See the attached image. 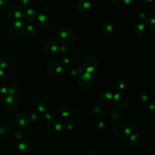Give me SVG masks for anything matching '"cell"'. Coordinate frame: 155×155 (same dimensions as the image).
<instances>
[{
	"label": "cell",
	"instance_id": "obj_31",
	"mask_svg": "<svg viewBox=\"0 0 155 155\" xmlns=\"http://www.w3.org/2000/svg\"><path fill=\"white\" fill-rule=\"evenodd\" d=\"M125 83L124 82L120 79H117L115 82H114V88L118 91H121L122 90H123L125 88Z\"/></svg>",
	"mask_w": 155,
	"mask_h": 155
},
{
	"label": "cell",
	"instance_id": "obj_13",
	"mask_svg": "<svg viewBox=\"0 0 155 155\" xmlns=\"http://www.w3.org/2000/svg\"><path fill=\"white\" fill-rule=\"evenodd\" d=\"M51 104L50 101L45 97L41 98L37 102V108L40 112L45 113L50 110Z\"/></svg>",
	"mask_w": 155,
	"mask_h": 155
},
{
	"label": "cell",
	"instance_id": "obj_50",
	"mask_svg": "<svg viewBox=\"0 0 155 155\" xmlns=\"http://www.w3.org/2000/svg\"><path fill=\"white\" fill-rule=\"evenodd\" d=\"M146 1H147V2H151V1H153V0H145Z\"/></svg>",
	"mask_w": 155,
	"mask_h": 155
},
{
	"label": "cell",
	"instance_id": "obj_4",
	"mask_svg": "<svg viewBox=\"0 0 155 155\" xmlns=\"http://www.w3.org/2000/svg\"><path fill=\"white\" fill-rule=\"evenodd\" d=\"M62 132V125L58 121H53L48 124L46 128V133L48 137L55 139L58 137Z\"/></svg>",
	"mask_w": 155,
	"mask_h": 155
},
{
	"label": "cell",
	"instance_id": "obj_48",
	"mask_svg": "<svg viewBox=\"0 0 155 155\" xmlns=\"http://www.w3.org/2000/svg\"><path fill=\"white\" fill-rule=\"evenodd\" d=\"M7 2V0H0V7L5 5Z\"/></svg>",
	"mask_w": 155,
	"mask_h": 155
},
{
	"label": "cell",
	"instance_id": "obj_3",
	"mask_svg": "<svg viewBox=\"0 0 155 155\" xmlns=\"http://www.w3.org/2000/svg\"><path fill=\"white\" fill-rule=\"evenodd\" d=\"M24 27V22L21 19L13 21L9 26L10 33L15 38H19L23 34Z\"/></svg>",
	"mask_w": 155,
	"mask_h": 155
},
{
	"label": "cell",
	"instance_id": "obj_22",
	"mask_svg": "<svg viewBox=\"0 0 155 155\" xmlns=\"http://www.w3.org/2000/svg\"><path fill=\"white\" fill-rule=\"evenodd\" d=\"M149 31L154 32L155 31V19L154 18H149L145 20L143 24Z\"/></svg>",
	"mask_w": 155,
	"mask_h": 155
},
{
	"label": "cell",
	"instance_id": "obj_51",
	"mask_svg": "<svg viewBox=\"0 0 155 155\" xmlns=\"http://www.w3.org/2000/svg\"><path fill=\"white\" fill-rule=\"evenodd\" d=\"M1 97H0V104H1Z\"/></svg>",
	"mask_w": 155,
	"mask_h": 155
},
{
	"label": "cell",
	"instance_id": "obj_1",
	"mask_svg": "<svg viewBox=\"0 0 155 155\" xmlns=\"http://www.w3.org/2000/svg\"><path fill=\"white\" fill-rule=\"evenodd\" d=\"M58 42L62 45L68 46L74 42V36L73 32L68 28L60 29L56 35Z\"/></svg>",
	"mask_w": 155,
	"mask_h": 155
},
{
	"label": "cell",
	"instance_id": "obj_7",
	"mask_svg": "<svg viewBox=\"0 0 155 155\" xmlns=\"http://www.w3.org/2000/svg\"><path fill=\"white\" fill-rule=\"evenodd\" d=\"M7 16L12 20H19L21 19L23 15L22 8L17 5H10L6 10Z\"/></svg>",
	"mask_w": 155,
	"mask_h": 155
},
{
	"label": "cell",
	"instance_id": "obj_42",
	"mask_svg": "<svg viewBox=\"0 0 155 155\" xmlns=\"http://www.w3.org/2000/svg\"><path fill=\"white\" fill-rule=\"evenodd\" d=\"M154 104H155V102L154 101H152L150 104L148 106V109H149V111L150 112V113L154 116L155 115V110H154Z\"/></svg>",
	"mask_w": 155,
	"mask_h": 155
},
{
	"label": "cell",
	"instance_id": "obj_24",
	"mask_svg": "<svg viewBox=\"0 0 155 155\" xmlns=\"http://www.w3.org/2000/svg\"><path fill=\"white\" fill-rule=\"evenodd\" d=\"M145 32V27L143 24L139 23L134 26V33L136 36L137 37L142 36L144 35Z\"/></svg>",
	"mask_w": 155,
	"mask_h": 155
},
{
	"label": "cell",
	"instance_id": "obj_33",
	"mask_svg": "<svg viewBox=\"0 0 155 155\" xmlns=\"http://www.w3.org/2000/svg\"><path fill=\"white\" fill-rule=\"evenodd\" d=\"M7 93L9 95H15L18 91V86L16 84H11L8 87Z\"/></svg>",
	"mask_w": 155,
	"mask_h": 155
},
{
	"label": "cell",
	"instance_id": "obj_12",
	"mask_svg": "<svg viewBox=\"0 0 155 155\" xmlns=\"http://www.w3.org/2000/svg\"><path fill=\"white\" fill-rule=\"evenodd\" d=\"M59 45L54 41H47L43 45V50L47 53L52 54L57 53L59 51Z\"/></svg>",
	"mask_w": 155,
	"mask_h": 155
},
{
	"label": "cell",
	"instance_id": "obj_37",
	"mask_svg": "<svg viewBox=\"0 0 155 155\" xmlns=\"http://www.w3.org/2000/svg\"><path fill=\"white\" fill-rule=\"evenodd\" d=\"M14 136L17 139H21L24 136V133L20 128L16 129L14 132Z\"/></svg>",
	"mask_w": 155,
	"mask_h": 155
},
{
	"label": "cell",
	"instance_id": "obj_10",
	"mask_svg": "<svg viewBox=\"0 0 155 155\" xmlns=\"http://www.w3.org/2000/svg\"><path fill=\"white\" fill-rule=\"evenodd\" d=\"M114 133L119 138L125 139L130 134L131 131L127 125L120 124L115 127Z\"/></svg>",
	"mask_w": 155,
	"mask_h": 155
},
{
	"label": "cell",
	"instance_id": "obj_29",
	"mask_svg": "<svg viewBox=\"0 0 155 155\" xmlns=\"http://www.w3.org/2000/svg\"><path fill=\"white\" fill-rule=\"evenodd\" d=\"M83 72H84V70L82 67L78 66V67L73 68L70 71V74L72 76L76 77V76H79Z\"/></svg>",
	"mask_w": 155,
	"mask_h": 155
},
{
	"label": "cell",
	"instance_id": "obj_36",
	"mask_svg": "<svg viewBox=\"0 0 155 155\" xmlns=\"http://www.w3.org/2000/svg\"><path fill=\"white\" fill-rule=\"evenodd\" d=\"M135 17L138 21H144L146 18V15L145 13L142 11H137L135 14Z\"/></svg>",
	"mask_w": 155,
	"mask_h": 155
},
{
	"label": "cell",
	"instance_id": "obj_34",
	"mask_svg": "<svg viewBox=\"0 0 155 155\" xmlns=\"http://www.w3.org/2000/svg\"><path fill=\"white\" fill-rule=\"evenodd\" d=\"M94 127L96 129H98V130L102 129L104 127V122L102 119H101L99 118H97L94 121Z\"/></svg>",
	"mask_w": 155,
	"mask_h": 155
},
{
	"label": "cell",
	"instance_id": "obj_26",
	"mask_svg": "<svg viewBox=\"0 0 155 155\" xmlns=\"http://www.w3.org/2000/svg\"><path fill=\"white\" fill-rule=\"evenodd\" d=\"M111 118L113 121L116 122H119L122 120L123 114L119 110H113L111 113Z\"/></svg>",
	"mask_w": 155,
	"mask_h": 155
},
{
	"label": "cell",
	"instance_id": "obj_21",
	"mask_svg": "<svg viewBox=\"0 0 155 155\" xmlns=\"http://www.w3.org/2000/svg\"><path fill=\"white\" fill-rule=\"evenodd\" d=\"M113 25L108 22H105L102 24L101 27V31L102 33L105 36H110L113 33Z\"/></svg>",
	"mask_w": 155,
	"mask_h": 155
},
{
	"label": "cell",
	"instance_id": "obj_6",
	"mask_svg": "<svg viewBox=\"0 0 155 155\" xmlns=\"http://www.w3.org/2000/svg\"><path fill=\"white\" fill-rule=\"evenodd\" d=\"M46 70L50 74L56 76L62 71V66L58 61L51 59L46 64Z\"/></svg>",
	"mask_w": 155,
	"mask_h": 155
},
{
	"label": "cell",
	"instance_id": "obj_49",
	"mask_svg": "<svg viewBox=\"0 0 155 155\" xmlns=\"http://www.w3.org/2000/svg\"><path fill=\"white\" fill-rule=\"evenodd\" d=\"M108 2H111V3H113V4H115V3H117L118 2L120 1V0H107Z\"/></svg>",
	"mask_w": 155,
	"mask_h": 155
},
{
	"label": "cell",
	"instance_id": "obj_14",
	"mask_svg": "<svg viewBox=\"0 0 155 155\" xmlns=\"http://www.w3.org/2000/svg\"><path fill=\"white\" fill-rule=\"evenodd\" d=\"M130 143L131 145L134 148H139L142 146L143 143V139L142 136L137 133H134L130 136Z\"/></svg>",
	"mask_w": 155,
	"mask_h": 155
},
{
	"label": "cell",
	"instance_id": "obj_2",
	"mask_svg": "<svg viewBox=\"0 0 155 155\" xmlns=\"http://www.w3.org/2000/svg\"><path fill=\"white\" fill-rule=\"evenodd\" d=\"M78 84L84 90H89L94 85V79L90 73L83 72L78 76Z\"/></svg>",
	"mask_w": 155,
	"mask_h": 155
},
{
	"label": "cell",
	"instance_id": "obj_38",
	"mask_svg": "<svg viewBox=\"0 0 155 155\" xmlns=\"http://www.w3.org/2000/svg\"><path fill=\"white\" fill-rule=\"evenodd\" d=\"M39 117H40V114H39V113L36 111H33L31 113V115H30V119L34 121H36V120H38L39 119Z\"/></svg>",
	"mask_w": 155,
	"mask_h": 155
},
{
	"label": "cell",
	"instance_id": "obj_39",
	"mask_svg": "<svg viewBox=\"0 0 155 155\" xmlns=\"http://www.w3.org/2000/svg\"><path fill=\"white\" fill-rule=\"evenodd\" d=\"M70 58L68 57V56H62V58H61V65L62 66L64 65V66H67V65H68L70 64Z\"/></svg>",
	"mask_w": 155,
	"mask_h": 155
},
{
	"label": "cell",
	"instance_id": "obj_15",
	"mask_svg": "<svg viewBox=\"0 0 155 155\" xmlns=\"http://www.w3.org/2000/svg\"><path fill=\"white\" fill-rule=\"evenodd\" d=\"M18 148L24 153H29L33 149V144L28 139H22L18 142Z\"/></svg>",
	"mask_w": 155,
	"mask_h": 155
},
{
	"label": "cell",
	"instance_id": "obj_20",
	"mask_svg": "<svg viewBox=\"0 0 155 155\" xmlns=\"http://www.w3.org/2000/svg\"><path fill=\"white\" fill-rule=\"evenodd\" d=\"M59 112L61 116L64 117L69 116L71 113V106L68 104H64L61 105L59 108Z\"/></svg>",
	"mask_w": 155,
	"mask_h": 155
},
{
	"label": "cell",
	"instance_id": "obj_27",
	"mask_svg": "<svg viewBox=\"0 0 155 155\" xmlns=\"http://www.w3.org/2000/svg\"><path fill=\"white\" fill-rule=\"evenodd\" d=\"M24 16L26 19L32 21L35 19L36 15L34 10H33L32 8H27L25 10L24 13Z\"/></svg>",
	"mask_w": 155,
	"mask_h": 155
},
{
	"label": "cell",
	"instance_id": "obj_25",
	"mask_svg": "<svg viewBox=\"0 0 155 155\" xmlns=\"http://www.w3.org/2000/svg\"><path fill=\"white\" fill-rule=\"evenodd\" d=\"M131 132L136 133L139 130V122L136 119H130L127 125Z\"/></svg>",
	"mask_w": 155,
	"mask_h": 155
},
{
	"label": "cell",
	"instance_id": "obj_32",
	"mask_svg": "<svg viewBox=\"0 0 155 155\" xmlns=\"http://www.w3.org/2000/svg\"><path fill=\"white\" fill-rule=\"evenodd\" d=\"M150 99V96L147 93H142L139 96V101L142 104H146L149 102Z\"/></svg>",
	"mask_w": 155,
	"mask_h": 155
},
{
	"label": "cell",
	"instance_id": "obj_40",
	"mask_svg": "<svg viewBox=\"0 0 155 155\" xmlns=\"http://www.w3.org/2000/svg\"><path fill=\"white\" fill-rule=\"evenodd\" d=\"M7 61L4 58H0V68H5L7 67Z\"/></svg>",
	"mask_w": 155,
	"mask_h": 155
},
{
	"label": "cell",
	"instance_id": "obj_41",
	"mask_svg": "<svg viewBox=\"0 0 155 155\" xmlns=\"http://www.w3.org/2000/svg\"><path fill=\"white\" fill-rule=\"evenodd\" d=\"M18 3L21 7L26 8L29 4V0H18Z\"/></svg>",
	"mask_w": 155,
	"mask_h": 155
},
{
	"label": "cell",
	"instance_id": "obj_23",
	"mask_svg": "<svg viewBox=\"0 0 155 155\" xmlns=\"http://www.w3.org/2000/svg\"><path fill=\"white\" fill-rule=\"evenodd\" d=\"M10 133V128L8 125L5 123L0 124V137H7Z\"/></svg>",
	"mask_w": 155,
	"mask_h": 155
},
{
	"label": "cell",
	"instance_id": "obj_18",
	"mask_svg": "<svg viewBox=\"0 0 155 155\" xmlns=\"http://www.w3.org/2000/svg\"><path fill=\"white\" fill-rule=\"evenodd\" d=\"M113 99V94L110 91H104L102 93L99 97V101L101 103L104 104V105H107L110 104Z\"/></svg>",
	"mask_w": 155,
	"mask_h": 155
},
{
	"label": "cell",
	"instance_id": "obj_11",
	"mask_svg": "<svg viewBox=\"0 0 155 155\" xmlns=\"http://www.w3.org/2000/svg\"><path fill=\"white\" fill-rule=\"evenodd\" d=\"M4 106L8 110H15L19 104V101L18 98L13 95H9L5 97L4 101Z\"/></svg>",
	"mask_w": 155,
	"mask_h": 155
},
{
	"label": "cell",
	"instance_id": "obj_16",
	"mask_svg": "<svg viewBox=\"0 0 155 155\" xmlns=\"http://www.w3.org/2000/svg\"><path fill=\"white\" fill-rule=\"evenodd\" d=\"M106 112V107L105 105L99 103L97 104L93 110V114L96 118L102 117Z\"/></svg>",
	"mask_w": 155,
	"mask_h": 155
},
{
	"label": "cell",
	"instance_id": "obj_8",
	"mask_svg": "<svg viewBox=\"0 0 155 155\" xmlns=\"http://www.w3.org/2000/svg\"><path fill=\"white\" fill-rule=\"evenodd\" d=\"M113 101L116 105L119 108H125L129 104L128 96L122 91H119L114 95Z\"/></svg>",
	"mask_w": 155,
	"mask_h": 155
},
{
	"label": "cell",
	"instance_id": "obj_30",
	"mask_svg": "<svg viewBox=\"0 0 155 155\" xmlns=\"http://www.w3.org/2000/svg\"><path fill=\"white\" fill-rule=\"evenodd\" d=\"M27 34L30 36H35L36 35L38 30L36 28L32 25H28L25 28Z\"/></svg>",
	"mask_w": 155,
	"mask_h": 155
},
{
	"label": "cell",
	"instance_id": "obj_46",
	"mask_svg": "<svg viewBox=\"0 0 155 155\" xmlns=\"http://www.w3.org/2000/svg\"><path fill=\"white\" fill-rule=\"evenodd\" d=\"M122 1L125 5H131L133 2V0H122Z\"/></svg>",
	"mask_w": 155,
	"mask_h": 155
},
{
	"label": "cell",
	"instance_id": "obj_28",
	"mask_svg": "<svg viewBox=\"0 0 155 155\" xmlns=\"http://www.w3.org/2000/svg\"><path fill=\"white\" fill-rule=\"evenodd\" d=\"M63 127L67 130H72L75 127V122L71 119H67L63 122Z\"/></svg>",
	"mask_w": 155,
	"mask_h": 155
},
{
	"label": "cell",
	"instance_id": "obj_9",
	"mask_svg": "<svg viewBox=\"0 0 155 155\" xmlns=\"http://www.w3.org/2000/svg\"><path fill=\"white\" fill-rule=\"evenodd\" d=\"M14 121L15 124L19 128H27L28 127L31 122V119L29 116L25 113H18L15 118Z\"/></svg>",
	"mask_w": 155,
	"mask_h": 155
},
{
	"label": "cell",
	"instance_id": "obj_17",
	"mask_svg": "<svg viewBox=\"0 0 155 155\" xmlns=\"http://www.w3.org/2000/svg\"><path fill=\"white\" fill-rule=\"evenodd\" d=\"M36 22L38 27L44 28L48 24V18L44 14H40L36 17Z\"/></svg>",
	"mask_w": 155,
	"mask_h": 155
},
{
	"label": "cell",
	"instance_id": "obj_43",
	"mask_svg": "<svg viewBox=\"0 0 155 155\" xmlns=\"http://www.w3.org/2000/svg\"><path fill=\"white\" fill-rule=\"evenodd\" d=\"M7 94L8 93H7V88L4 87H0V97H5L7 95Z\"/></svg>",
	"mask_w": 155,
	"mask_h": 155
},
{
	"label": "cell",
	"instance_id": "obj_19",
	"mask_svg": "<svg viewBox=\"0 0 155 155\" xmlns=\"http://www.w3.org/2000/svg\"><path fill=\"white\" fill-rule=\"evenodd\" d=\"M78 10L81 13H85L90 8V3L88 0H80L77 5Z\"/></svg>",
	"mask_w": 155,
	"mask_h": 155
},
{
	"label": "cell",
	"instance_id": "obj_35",
	"mask_svg": "<svg viewBox=\"0 0 155 155\" xmlns=\"http://www.w3.org/2000/svg\"><path fill=\"white\" fill-rule=\"evenodd\" d=\"M51 119V115L47 113H44V114H42V115L41 116V120L42 122H44L45 124L49 123Z\"/></svg>",
	"mask_w": 155,
	"mask_h": 155
},
{
	"label": "cell",
	"instance_id": "obj_5",
	"mask_svg": "<svg viewBox=\"0 0 155 155\" xmlns=\"http://www.w3.org/2000/svg\"><path fill=\"white\" fill-rule=\"evenodd\" d=\"M98 67L97 59L91 56L85 58L82 63V68L85 72L91 73L95 71Z\"/></svg>",
	"mask_w": 155,
	"mask_h": 155
},
{
	"label": "cell",
	"instance_id": "obj_47",
	"mask_svg": "<svg viewBox=\"0 0 155 155\" xmlns=\"http://www.w3.org/2000/svg\"><path fill=\"white\" fill-rule=\"evenodd\" d=\"M67 50V46L65 45H62L59 48V51L61 52H65Z\"/></svg>",
	"mask_w": 155,
	"mask_h": 155
},
{
	"label": "cell",
	"instance_id": "obj_45",
	"mask_svg": "<svg viewBox=\"0 0 155 155\" xmlns=\"http://www.w3.org/2000/svg\"><path fill=\"white\" fill-rule=\"evenodd\" d=\"M4 76H5L4 71L2 70V69L0 68V82L3 80Z\"/></svg>",
	"mask_w": 155,
	"mask_h": 155
},
{
	"label": "cell",
	"instance_id": "obj_44",
	"mask_svg": "<svg viewBox=\"0 0 155 155\" xmlns=\"http://www.w3.org/2000/svg\"><path fill=\"white\" fill-rule=\"evenodd\" d=\"M84 155H97V154L94 151H93L92 150H88V151H86Z\"/></svg>",
	"mask_w": 155,
	"mask_h": 155
}]
</instances>
